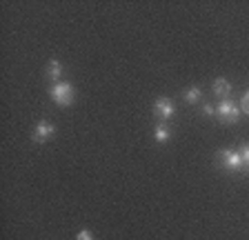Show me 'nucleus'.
<instances>
[{
  "mask_svg": "<svg viewBox=\"0 0 249 240\" xmlns=\"http://www.w3.org/2000/svg\"><path fill=\"white\" fill-rule=\"evenodd\" d=\"M53 103L60 104V107H69L73 103V87L69 83H53L49 89Z\"/></svg>",
  "mask_w": 249,
  "mask_h": 240,
  "instance_id": "f257e3e1",
  "label": "nucleus"
},
{
  "mask_svg": "<svg viewBox=\"0 0 249 240\" xmlns=\"http://www.w3.org/2000/svg\"><path fill=\"white\" fill-rule=\"evenodd\" d=\"M216 114H218V118H220V122H225V125H233V122L238 120V107H236L229 98H225V100H220Z\"/></svg>",
  "mask_w": 249,
  "mask_h": 240,
  "instance_id": "f03ea898",
  "label": "nucleus"
},
{
  "mask_svg": "<svg viewBox=\"0 0 249 240\" xmlns=\"http://www.w3.org/2000/svg\"><path fill=\"white\" fill-rule=\"evenodd\" d=\"M220 165L225 169H231V171H238L243 167V158L238 152H231V149H223L220 152Z\"/></svg>",
  "mask_w": 249,
  "mask_h": 240,
  "instance_id": "7ed1b4c3",
  "label": "nucleus"
},
{
  "mask_svg": "<svg viewBox=\"0 0 249 240\" xmlns=\"http://www.w3.org/2000/svg\"><path fill=\"white\" fill-rule=\"evenodd\" d=\"M154 116L158 120H169L171 116H174V104H171V100L169 98H158L156 100V104H154Z\"/></svg>",
  "mask_w": 249,
  "mask_h": 240,
  "instance_id": "20e7f679",
  "label": "nucleus"
},
{
  "mask_svg": "<svg viewBox=\"0 0 249 240\" xmlns=\"http://www.w3.org/2000/svg\"><path fill=\"white\" fill-rule=\"evenodd\" d=\"M52 134H56V127L52 125V122H47V120H42V122H38L36 125V129H34V140L36 142H42V140H47V138L52 136Z\"/></svg>",
  "mask_w": 249,
  "mask_h": 240,
  "instance_id": "39448f33",
  "label": "nucleus"
},
{
  "mask_svg": "<svg viewBox=\"0 0 249 240\" xmlns=\"http://www.w3.org/2000/svg\"><path fill=\"white\" fill-rule=\"evenodd\" d=\"M213 94L218 96V98H227L229 94H231V85H229V80L225 78H216L213 80Z\"/></svg>",
  "mask_w": 249,
  "mask_h": 240,
  "instance_id": "423d86ee",
  "label": "nucleus"
},
{
  "mask_svg": "<svg viewBox=\"0 0 249 240\" xmlns=\"http://www.w3.org/2000/svg\"><path fill=\"white\" fill-rule=\"evenodd\" d=\"M60 76H62V65L58 60H49V65H47V78L60 80Z\"/></svg>",
  "mask_w": 249,
  "mask_h": 240,
  "instance_id": "0eeeda50",
  "label": "nucleus"
},
{
  "mask_svg": "<svg viewBox=\"0 0 249 240\" xmlns=\"http://www.w3.org/2000/svg\"><path fill=\"white\" fill-rule=\"evenodd\" d=\"M202 98V91L198 87H192V89H187V94H185V103H189V104H194V103H198V100Z\"/></svg>",
  "mask_w": 249,
  "mask_h": 240,
  "instance_id": "6e6552de",
  "label": "nucleus"
},
{
  "mask_svg": "<svg viewBox=\"0 0 249 240\" xmlns=\"http://www.w3.org/2000/svg\"><path fill=\"white\" fill-rule=\"evenodd\" d=\"M156 140H158V142H167V140H169V129H167L165 125L156 127Z\"/></svg>",
  "mask_w": 249,
  "mask_h": 240,
  "instance_id": "1a4fd4ad",
  "label": "nucleus"
},
{
  "mask_svg": "<svg viewBox=\"0 0 249 240\" xmlns=\"http://www.w3.org/2000/svg\"><path fill=\"white\" fill-rule=\"evenodd\" d=\"M240 158H243V165H247V167H249V145H243V147H240Z\"/></svg>",
  "mask_w": 249,
  "mask_h": 240,
  "instance_id": "9d476101",
  "label": "nucleus"
},
{
  "mask_svg": "<svg viewBox=\"0 0 249 240\" xmlns=\"http://www.w3.org/2000/svg\"><path fill=\"white\" fill-rule=\"evenodd\" d=\"M240 109H243L245 114H249V91L243 96V100H240Z\"/></svg>",
  "mask_w": 249,
  "mask_h": 240,
  "instance_id": "9b49d317",
  "label": "nucleus"
},
{
  "mask_svg": "<svg viewBox=\"0 0 249 240\" xmlns=\"http://www.w3.org/2000/svg\"><path fill=\"white\" fill-rule=\"evenodd\" d=\"M76 240H93V236H91V231L83 229V231H80V234L76 236Z\"/></svg>",
  "mask_w": 249,
  "mask_h": 240,
  "instance_id": "f8f14e48",
  "label": "nucleus"
},
{
  "mask_svg": "<svg viewBox=\"0 0 249 240\" xmlns=\"http://www.w3.org/2000/svg\"><path fill=\"white\" fill-rule=\"evenodd\" d=\"M202 111H205V116H213V111H216V109H213L212 104H205V107H202Z\"/></svg>",
  "mask_w": 249,
  "mask_h": 240,
  "instance_id": "ddd939ff",
  "label": "nucleus"
}]
</instances>
